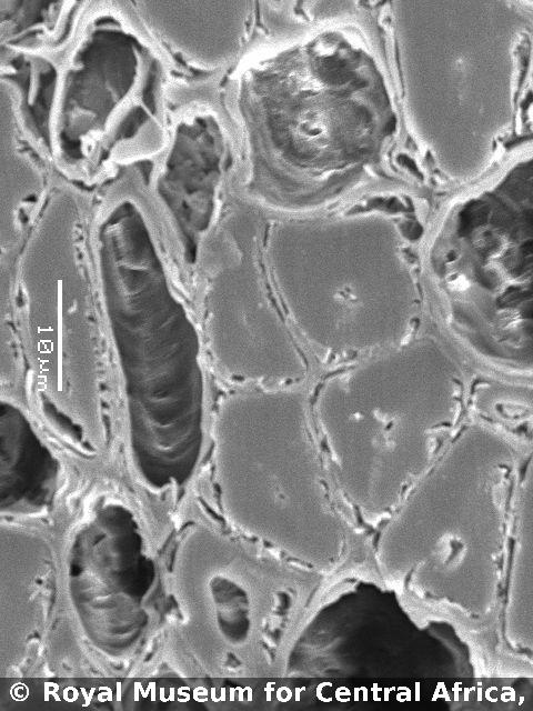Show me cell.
I'll list each match as a JSON object with an SVG mask.
<instances>
[{
  "label": "cell",
  "instance_id": "cell-1",
  "mask_svg": "<svg viewBox=\"0 0 533 711\" xmlns=\"http://www.w3.org/2000/svg\"><path fill=\"white\" fill-rule=\"evenodd\" d=\"M89 241L133 465L152 490L179 488L193 475L204 443L201 334L135 184L120 181L97 197Z\"/></svg>",
  "mask_w": 533,
  "mask_h": 711
},
{
  "label": "cell",
  "instance_id": "cell-2",
  "mask_svg": "<svg viewBox=\"0 0 533 711\" xmlns=\"http://www.w3.org/2000/svg\"><path fill=\"white\" fill-rule=\"evenodd\" d=\"M338 36L257 54L239 68L233 104L250 197L313 206L373 161L381 92L365 52Z\"/></svg>",
  "mask_w": 533,
  "mask_h": 711
},
{
  "label": "cell",
  "instance_id": "cell-3",
  "mask_svg": "<svg viewBox=\"0 0 533 711\" xmlns=\"http://www.w3.org/2000/svg\"><path fill=\"white\" fill-rule=\"evenodd\" d=\"M161 80L124 2H89L62 50L21 59L11 98L22 132L50 166L67 180L98 182L141 156Z\"/></svg>",
  "mask_w": 533,
  "mask_h": 711
},
{
  "label": "cell",
  "instance_id": "cell-4",
  "mask_svg": "<svg viewBox=\"0 0 533 711\" xmlns=\"http://www.w3.org/2000/svg\"><path fill=\"white\" fill-rule=\"evenodd\" d=\"M293 394L244 387L225 395L212 423L221 501L242 530L284 543L315 522L312 445Z\"/></svg>",
  "mask_w": 533,
  "mask_h": 711
},
{
  "label": "cell",
  "instance_id": "cell-5",
  "mask_svg": "<svg viewBox=\"0 0 533 711\" xmlns=\"http://www.w3.org/2000/svg\"><path fill=\"white\" fill-rule=\"evenodd\" d=\"M503 193V191H502ZM495 194L457 216L454 238L431 261L434 286L466 328L485 326L500 343L525 344L532 308L531 208ZM487 334V336H489Z\"/></svg>",
  "mask_w": 533,
  "mask_h": 711
},
{
  "label": "cell",
  "instance_id": "cell-6",
  "mask_svg": "<svg viewBox=\"0 0 533 711\" xmlns=\"http://www.w3.org/2000/svg\"><path fill=\"white\" fill-rule=\"evenodd\" d=\"M69 589L86 632L100 649L131 647L148 623L145 602L154 564L133 513L110 503L74 534L68 558Z\"/></svg>",
  "mask_w": 533,
  "mask_h": 711
},
{
  "label": "cell",
  "instance_id": "cell-7",
  "mask_svg": "<svg viewBox=\"0 0 533 711\" xmlns=\"http://www.w3.org/2000/svg\"><path fill=\"white\" fill-rule=\"evenodd\" d=\"M229 159V137L214 110L193 108L177 119L153 189L190 266L215 223Z\"/></svg>",
  "mask_w": 533,
  "mask_h": 711
},
{
  "label": "cell",
  "instance_id": "cell-8",
  "mask_svg": "<svg viewBox=\"0 0 533 711\" xmlns=\"http://www.w3.org/2000/svg\"><path fill=\"white\" fill-rule=\"evenodd\" d=\"M204 329L215 363L235 381L258 387L302 371L275 312L251 287H239L227 278L209 282Z\"/></svg>",
  "mask_w": 533,
  "mask_h": 711
},
{
  "label": "cell",
  "instance_id": "cell-9",
  "mask_svg": "<svg viewBox=\"0 0 533 711\" xmlns=\"http://www.w3.org/2000/svg\"><path fill=\"white\" fill-rule=\"evenodd\" d=\"M59 463L19 404L0 403L1 511L29 514L53 498Z\"/></svg>",
  "mask_w": 533,
  "mask_h": 711
},
{
  "label": "cell",
  "instance_id": "cell-10",
  "mask_svg": "<svg viewBox=\"0 0 533 711\" xmlns=\"http://www.w3.org/2000/svg\"><path fill=\"white\" fill-rule=\"evenodd\" d=\"M88 6L89 2L0 0L2 51L59 52L73 38Z\"/></svg>",
  "mask_w": 533,
  "mask_h": 711
}]
</instances>
